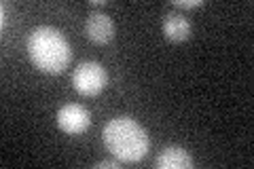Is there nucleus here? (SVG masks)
Segmentation results:
<instances>
[{
    "instance_id": "obj_9",
    "label": "nucleus",
    "mask_w": 254,
    "mask_h": 169,
    "mask_svg": "<svg viewBox=\"0 0 254 169\" xmlns=\"http://www.w3.org/2000/svg\"><path fill=\"white\" fill-rule=\"evenodd\" d=\"M119 165H121V161H119V159H104V161H100V163H95V169H102V167L119 169Z\"/></svg>"
},
{
    "instance_id": "obj_2",
    "label": "nucleus",
    "mask_w": 254,
    "mask_h": 169,
    "mask_svg": "<svg viewBox=\"0 0 254 169\" xmlns=\"http://www.w3.org/2000/svg\"><path fill=\"white\" fill-rule=\"evenodd\" d=\"M28 53L36 68L49 74H60L70 63V45L58 28L38 26L28 36Z\"/></svg>"
},
{
    "instance_id": "obj_4",
    "label": "nucleus",
    "mask_w": 254,
    "mask_h": 169,
    "mask_svg": "<svg viewBox=\"0 0 254 169\" xmlns=\"http://www.w3.org/2000/svg\"><path fill=\"white\" fill-rule=\"evenodd\" d=\"M91 114L81 104H66L58 110V127L68 135H81L89 129Z\"/></svg>"
},
{
    "instance_id": "obj_1",
    "label": "nucleus",
    "mask_w": 254,
    "mask_h": 169,
    "mask_svg": "<svg viewBox=\"0 0 254 169\" xmlns=\"http://www.w3.org/2000/svg\"><path fill=\"white\" fill-rule=\"evenodd\" d=\"M106 150L121 163H138L148 152V133L140 123L129 116L108 120L102 131Z\"/></svg>"
},
{
    "instance_id": "obj_8",
    "label": "nucleus",
    "mask_w": 254,
    "mask_h": 169,
    "mask_svg": "<svg viewBox=\"0 0 254 169\" xmlns=\"http://www.w3.org/2000/svg\"><path fill=\"white\" fill-rule=\"evenodd\" d=\"M176 9H199L203 6V0H174Z\"/></svg>"
},
{
    "instance_id": "obj_7",
    "label": "nucleus",
    "mask_w": 254,
    "mask_h": 169,
    "mask_svg": "<svg viewBox=\"0 0 254 169\" xmlns=\"http://www.w3.org/2000/svg\"><path fill=\"white\" fill-rule=\"evenodd\" d=\"M163 34L172 43H182V40H187L190 36V23L182 13L172 11L163 19Z\"/></svg>"
},
{
    "instance_id": "obj_3",
    "label": "nucleus",
    "mask_w": 254,
    "mask_h": 169,
    "mask_svg": "<svg viewBox=\"0 0 254 169\" xmlns=\"http://www.w3.org/2000/svg\"><path fill=\"white\" fill-rule=\"evenodd\" d=\"M108 74L106 70L100 66L98 61H83L78 63L74 74H72V83L74 89L85 95V98H93V95L102 93V89L106 87Z\"/></svg>"
},
{
    "instance_id": "obj_6",
    "label": "nucleus",
    "mask_w": 254,
    "mask_h": 169,
    "mask_svg": "<svg viewBox=\"0 0 254 169\" xmlns=\"http://www.w3.org/2000/svg\"><path fill=\"white\" fill-rule=\"evenodd\" d=\"M155 165L159 169H190L195 165V161H193V157H190L185 148L168 146V148H163L161 155L157 157Z\"/></svg>"
},
{
    "instance_id": "obj_5",
    "label": "nucleus",
    "mask_w": 254,
    "mask_h": 169,
    "mask_svg": "<svg viewBox=\"0 0 254 169\" xmlns=\"http://www.w3.org/2000/svg\"><path fill=\"white\" fill-rule=\"evenodd\" d=\"M87 36L95 45H108L115 38V21L108 17L106 13L93 11L87 17Z\"/></svg>"
}]
</instances>
